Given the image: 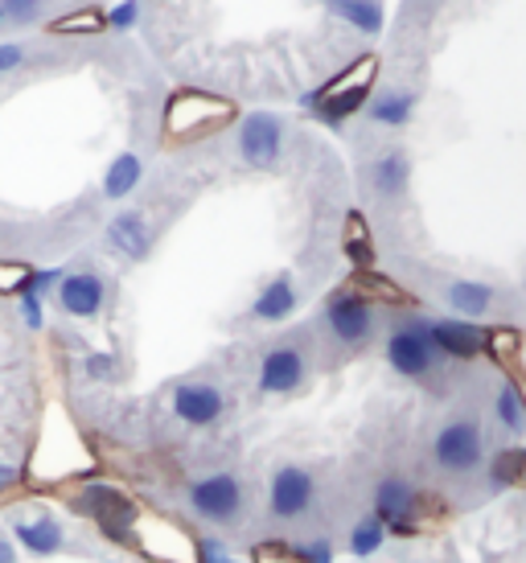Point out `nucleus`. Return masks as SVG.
I'll return each instance as SVG.
<instances>
[{
	"label": "nucleus",
	"mask_w": 526,
	"mask_h": 563,
	"mask_svg": "<svg viewBox=\"0 0 526 563\" xmlns=\"http://www.w3.org/2000/svg\"><path fill=\"white\" fill-rule=\"evenodd\" d=\"M234 120V103L210 91H177L165 108V136L169 141H198Z\"/></svg>",
	"instance_id": "f257e3e1"
},
{
	"label": "nucleus",
	"mask_w": 526,
	"mask_h": 563,
	"mask_svg": "<svg viewBox=\"0 0 526 563\" xmlns=\"http://www.w3.org/2000/svg\"><path fill=\"white\" fill-rule=\"evenodd\" d=\"M374 75H379V58L366 54V58H358L346 75H338V79L326 82L317 95H309V108H317V115H321L326 124H341V120H350V115L371 99Z\"/></svg>",
	"instance_id": "f03ea898"
},
{
	"label": "nucleus",
	"mask_w": 526,
	"mask_h": 563,
	"mask_svg": "<svg viewBox=\"0 0 526 563\" xmlns=\"http://www.w3.org/2000/svg\"><path fill=\"white\" fill-rule=\"evenodd\" d=\"M243 506H248V494H243V482L234 473H210V477H198L189 485V510L210 527L239 522Z\"/></svg>",
	"instance_id": "7ed1b4c3"
},
{
	"label": "nucleus",
	"mask_w": 526,
	"mask_h": 563,
	"mask_svg": "<svg viewBox=\"0 0 526 563\" xmlns=\"http://www.w3.org/2000/svg\"><path fill=\"white\" fill-rule=\"evenodd\" d=\"M387 362H391V371H399V375H407V378L432 375L436 362H440V350L432 345V333H428V321H424V317H407V321L391 333Z\"/></svg>",
	"instance_id": "20e7f679"
},
{
	"label": "nucleus",
	"mask_w": 526,
	"mask_h": 563,
	"mask_svg": "<svg viewBox=\"0 0 526 563\" xmlns=\"http://www.w3.org/2000/svg\"><path fill=\"white\" fill-rule=\"evenodd\" d=\"M128 543H136V548L156 563H198V539H194L186 527L169 522V518L140 515Z\"/></svg>",
	"instance_id": "39448f33"
},
{
	"label": "nucleus",
	"mask_w": 526,
	"mask_h": 563,
	"mask_svg": "<svg viewBox=\"0 0 526 563\" xmlns=\"http://www.w3.org/2000/svg\"><path fill=\"white\" fill-rule=\"evenodd\" d=\"M485 456V440H481V428L473 420H449L432 440V461L440 473H473Z\"/></svg>",
	"instance_id": "423d86ee"
},
{
	"label": "nucleus",
	"mask_w": 526,
	"mask_h": 563,
	"mask_svg": "<svg viewBox=\"0 0 526 563\" xmlns=\"http://www.w3.org/2000/svg\"><path fill=\"white\" fill-rule=\"evenodd\" d=\"M374 518L387 527V534L412 539L419 534V494L407 477H383L374 485Z\"/></svg>",
	"instance_id": "0eeeda50"
},
{
	"label": "nucleus",
	"mask_w": 526,
	"mask_h": 563,
	"mask_svg": "<svg viewBox=\"0 0 526 563\" xmlns=\"http://www.w3.org/2000/svg\"><path fill=\"white\" fill-rule=\"evenodd\" d=\"M317 501V482H313L309 470L300 465H280L272 473V485H267V515L276 522H296L305 518Z\"/></svg>",
	"instance_id": "6e6552de"
},
{
	"label": "nucleus",
	"mask_w": 526,
	"mask_h": 563,
	"mask_svg": "<svg viewBox=\"0 0 526 563\" xmlns=\"http://www.w3.org/2000/svg\"><path fill=\"white\" fill-rule=\"evenodd\" d=\"M75 510H83L87 518H95L108 539H132V527H136V501L120 494V489H111V485H87L83 494H78Z\"/></svg>",
	"instance_id": "1a4fd4ad"
},
{
	"label": "nucleus",
	"mask_w": 526,
	"mask_h": 563,
	"mask_svg": "<svg viewBox=\"0 0 526 563\" xmlns=\"http://www.w3.org/2000/svg\"><path fill=\"white\" fill-rule=\"evenodd\" d=\"M284 148V120L272 111H251L239 124V157L251 169H272Z\"/></svg>",
	"instance_id": "9d476101"
},
{
	"label": "nucleus",
	"mask_w": 526,
	"mask_h": 563,
	"mask_svg": "<svg viewBox=\"0 0 526 563\" xmlns=\"http://www.w3.org/2000/svg\"><path fill=\"white\" fill-rule=\"evenodd\" d=\"M326 321L341 345H366L374 333V305L350 288V292H338L326 305Z\"/></svg>",
	"instance_id": "9b49d317"
},
{
	"label": "nucleus",
	"mask_w": 526,
	"mask_h": 563,
	"mask_svg": "<svg viewBox=\"0 0 526 563\" xmlns=\"http://www.w3.org/2000/svg\"><path fill=\"white\" fill-rule=\"evenodd\" d=\"M54 297H58L66 317L91 321L108 305V284H103L99 272H66L63 280H58V288H54Z\"/></svg>",
	"instance_id": "f8f14e48"
},
{
	"label": "nucleus",
	"mask_w": 526,
	"mask_h": 563,
	"mask_svg": "<svg viewBox=\"0 0 526 563\" xmlns=\"http://www.w3.org/2000/svg\"><path fill=\"white\" fill-rule=\"evenodd\" d=\"M227 411V395L218 391L215 383H177L173 391V416L189 428H210L222 420Z\"/></svg>",
	"instance_id": "ddd939ff"
},
{
	"label": "nucleus",
	"mask_w": 526,
	"mask_h": 563,
	"mask_svg": "<svg viewBox=\"0 0 526 563\" xmlns=\"http://www.w3.org/2000/svg\"><path fill=\"white\" fill-rule=\"evenodd\" d=\"M17 543L37 555V560H50V555H63L66 551V527L54 515H33V518H17L13 522Z\"/></svg>",
	"instance_id": "4468645a"
},
{
	"label": "nucleus",
	"mask_w": 526,
	"mask_h": 563,
	"mask_svg": "<svg viewBox=\"0 0 526 563\" xmlns=\"http://www.w3.org/2000/svg\"><path fill=\"white\" fill-rule=\"evenodd\" d=\"M305 383V354L293 345H276L260 366V391L263 395H288Z\"/></svg>",
	"instance_id": "2eb2a0df"
},
{
	"label": "nucleus",
	"mask_w": 526,
	"mask_h": 563,
	"mask_svg": "<svg viewBox=\"0 0 526 563\" xmlns=\"http://www.w3.org/2000/svg\"><path fill=\"white\" fill-rule=\"evenodd\" d=\"M428 333H432V345L440 350V358L445 354L449 358H478L481 350H485V329L473 325V321H461V317L428 321Z\"/></svg>",
	"instance_id": "dca6fc26"
},
{
	"label": "nucleus",
	"mask_w": 526,
	"mask_h": 563,
	"mask_svg": "<svg viewBox=\"0 0 526 563\" xmlns=\"http://www.w3.org/2000/svg\"><path fill=\"white\" fill-rule=\"evenodd\" d=\"M108 243L120 251L124 260L140 264V260L153 251V231H149V219H144V214H136V210L116 214V219L108 222Z\"/></svg>",
	"instance_id": "f3484780"
},
{
	"label": "nucleus",
	"mask_w": 526,
	"mask_h": 563,
	"mask_svg": "<svg viewBox=\"0 0 526 563\" xmlns=\"http://www.w3.org/2000/svg\"><path fill=\"white\" fill-rule=\"evenodd\" d=\"M407 181H412V161H407L403 148H391V153H383V157L374 161V169H371L374 194H383V198H399L403 189H407Z\"/></svg>",
	"instance_id": "a211bd4d"
},
{
	"label": "nucleus",
	"mask_w": 526,
	"mask_h": 563,
	"mask_svg": "<svg viewBox=\"0 0 526 563\" xmlns=\"http://www.w3.org/2000/svg\"><path fill=\"white\" fill-rule=\"evenodd\" d=\"M296 309V284L293 276H276L272 284H263V292L251 305L255 321H284Z\"/></svg>",
	"instance_id": "6ab92c4d"
},
{
	"label": "nucleus",
	"mask_w": 526,
	"mask_h": 563,
	"mask_svg": "<svg viewBox=\"0 0 526 563\" xmlns=\"http://www.w3.org/2000/svg\"><path fill=\"white\" fill-rule=\"evenodd\" d=\"M449 305H452V313H461V321L485 317L490 309H494V288H490V284H478V280H452Z\"/></svg>",
	"instance_id": "aec40b11"
},
{
	"label": "nucleus",
	"mask_w": 526,
	"mask_h": 563,
	"mask_svg": "<svg viewBox=\"0 0 526 563\" xmlns=\"http://www.w3.org/2000/svg\"><path fill=\"white\" fill-rule=\"evenodd\" d=\"M140 177H144V165H140L136 153H120L108 165V173H103V198H111V202L128 198L140 186Z\"/></svg>",
	"instance_id": "412c9836"
},
{
	"label": "nucleus",
	"mask_w": 526,
	"mask_h": 563,
	"mask_svg": "<svg viewBox=\"0 0 526 563\" xmlns=\"http://www.w3.org/2000/svg\"><path fill=\"white\" fill-rule=\"evenodd\" d=\"M412 111H416V95L412 91H387L379 95L371 103V120L383 128H403L412 120Z\"/></svg>",
	"instance_id": "4be33fe9"
},
{
	"label": "nucleus",
	"mask_w": 526,
	"mask_h": 563,
	"mask_svg": "<svg viewBox=\"0 0 526 563\" xmlns=\"http://www.w3.org/2000/svg\"><path fill=\"white\" fill-rule=\"evenodd\" d=\"M329 13L350 21L354 30H366V33L383 30V4L379 0H329Z\"/></svg>",
	"instance_id": "5701e85b"
},
{
	"label": "nucleus",
	"mask_w": 526,
	"mask_h": 563,
	"mask_svg": "<svg viewBox=\"0 0 526 563\" xmlns=\"http://www.w3.org/2000/svg\"><path fill=\"white\" fill-rule=\"evenodd\" d=\"M383 543H387V527L374 515L358 518L354 531H350V555H354V560H371V555L383 551Z\"/></svg>",
	"instance_id": "b1692460"
},
{
	"label": "nucleus",
	"mask_w": 526,
	"mask_h": 563,
	"mask_svg": "<svg viewBox=\"0 0 526 563\" xmlns=\"http://www.w3.org/2000/svg\"><path fill=\"white\" fill-rule=\"evenodd\" d=\"M494 416L506 432H526V395L514 387V383H502L494 404Z\"/></svg>",
	"instance_id": "393cba45"
},
{
	"label": "nucleus",
	"mask_w": 526,
	"mask_h": 563,
	"mask_svg": "<svg viewBox=\"0 0 526 563\" xmlns=\"http://www.w3.org/2000/svg\"><path fill=\"white\" fill-rule=\"evenodd\" d=\"M354 292L362 300H371V305H374V300H387V305H412L399 284L383 280V276H374V272H362V276H358V280H354Z\"/></svg>",
	"instance_id": "a878e982"
},
{
	"label": "nucleus",
	"mask_w": 526,
	"mask_h": 563,
	"mask_svg": "<svg viewBox=\"0 0 526 563\" xmlns=\"http://www.w3.org/2000/svg\"><path fill=\"white\" fill-rule=\"evenodd\" d=\"M346 251H350L354 264H362V272H371V231H366L362 214L346 219Z\"/></svg>",
	"instance_id": "bb28decb"
},
{
	"label": "nucleus",
	"mask_w": 526,
	"mask_h": 563,
	"mask_svg": "<svg viewBox=\"0 0 526 563\" xmlns=\"http://www.w3.org/2000/svg\"><path fill=\"white\" fill-rule=\"evenodd\" d=\"M518 350H523V338H518L514 329H485V354H490L494 362L514 366Z\"/></svg>",
	"instance_id": "cd10ccee"
},
{
	"label": "nucleus",
	"mask_w": 526,
	"mask_h": 563,
	"mask_svg": "<svg viewBox=\"0 0 526 563\" xmlns=\"http://www.w3.org/2000/svg\"><path fill=\"white\" fill-rule=\"evenodd\" d=\"M514 482H523V449L494 456V465H490V485L494 489H506Z\"/></svg>",
	"instance_id": "c85d7f7f"
},
{
	"label": "nucleus",
	"mask_w": 526,
	"mask_h": 563,
	"mask_svg": "<svg viewBox=\"0 0 526 563\" xmlns=\"http://www.w3.org/2000/svg\"><path fill=\"white\" fill-rule=\"evenodd\" d=\"M108 25L103 13H95V9H83V13H70L63 21H50V30L54 33H99Z\"/></svg>",
	"instance_id": "c756f323"
},
{
	"label": "nucleus",
	"mask_w": 526,
	"mask_h": 563,
	"mask_svg": "<svg viewBox=\"0 0 526 563\" xmlns=\"http://www.w3.org/2000/svg\"><path fill=\"white\" fill-rule=\"evenodd\" d=\"M30 264H9V260H0V292H9V297H21V288L30 280Z\"/></svg>",
	"instance_id": "7c9ffc66"
},
{
	"label": "nucleus",
	"mask_w": 526,
	"mask_h": 563,
	"mask_svg": "<svg viewBox=\"0 0 526 563\" xmlns=\"http://www.w3.org/2000/svg\"><path fill=\"white\" fill-rule=\"evenodd\" d=\"M0 13H4V21L30 25V21L42 16V0H0Z\"/></svg>",
	"instance_id": "2f4dec72"
},
{
	"label": "nucleus",
	"mask_w": 526,
	"mask_h": 563,
	"mask_svg": "<svg viewBox=\"0 0 526 563\" xmlns=\"http://www.w3.org/2000/svg\"><path fill=\"white\" fill-rule=\"evenodd\" d=\"M17 305H21V321L30 329L46 325V300L42 297H30V292H25V297H17Z\"/></svg>",
	"instance_id": "473e14b6"
},
{
	"label": "nucleus",
	"mask_w": 526,
	"mask_h": 563,
	"mask_svg": "<svg viewBox=\"0 0 526 563\" xmlns=\"http://www.w3.org/2000/svg\"><path fill=\"white\" fill-rule=\"evenodd\" d=\"M198 563H243V560H234L231 551L222 548L218 539L206 534V539H198Z\"/></svg>",
	"instance_id": "72a5a7b5"
},
{
	"label": "nucleus",
	"mask_w": 526,
	"mask_h": 563,
	"mask_svg": "<svg viewBox=\"0 0 526 563\" xmlns=\"http://www.w3.org/2000/svg\"><path fill=\"white\" fill-rule=\"evenodd\" d=\"M296 555H300V563H333V543L329 539H313V543H300Z\"/></svg>",
	"instance_id": "f704fd0d"
},
{
	"label": "nucleus",
	"mask_w": 526,
	"mask_h": 563,
	"mask_svg": "<svg viewBox=\"0 0 526 563\" xmlns=\"http://www.w3.org/2000/svg\"><path fill=\"white\" fill-rule=\"evenodd\" d=\"M83 371L91 378H116V358L111 354H91V358L83 362Z\"/></svg>",
	"instance_id": "c9c22d12"
},
{
	"label": "nucleus",
	"mask_w": 526,
	"mask_h": 563,
	"mask_svg": "<svg viewBox=\"0 0 526 563\" xmlns=\"http://www.w3.org/2000/svg\"><path fill=\"white\" fill-rule=\"evenodd\" d=\"M136 0H124V4H116V9H111L108 16H103V21H108V25H116V30H128V25H132V21H136Z\"/></svg>",
	"instance_id": "e433bc0d"
},
{
	"label": "nucleus",
	"mask_w": 526,
	"mask_h": 563,
	"mask_svg": "<svg viewBox=\"0 0 526 563\" xmlns=\"http://www.w3.org/2000/svg\"><path fill=\"white\" fill-rule=\"evenodd\" d=\"M21 477H25V470H21V465H13V461H0V494L17 489V485H21Z\"/></svg>",
	"instance_id": "4c0bfd02"
},
{
	"label": "nucleus",
	"mask_w": 526,
	"mask_h": 563,
	"mask_svg": "<svg viewBox=\"0 0 526 563\" xmlns=\"http://www.w3.org/2000/svg\"><path fill=\"white\" fill-rule=\"evenodd\" d=\"M21 63H25V49L17 46V42H9V46H0V75H4V70H17Z\"/></svg>",
	"instance_id": "58836bf2"
},
{
	"label": "nucleus",
	"mask_w": 526,
	"mask_h": 563,
	"mask_svg": "<svg viewBox=\"0 0 526 563\" xmlns=\"http://www.w3.org/2000/svg\"><path fill=\"white\" fill-rule=\"evenodd\" d=\"M0 563H17V548L9 539H0Z\"/></svg>",
	"instance_id": "ea45409f"
},
{
	"label": "nucleus",
	"mask_w": 526,
	"mask_h": 563,
	"mask_svg": "<svg viewBox=\"0 0 526 563\" xmlns=\"http://www.w3.org/2000/svg\"><path fill=\"white\" fill-rule=\"evenodd\" d=\"M523 482H526V449H523Z\"/></svg>",
	"instance_id": "a19ab883"
},
{
	"label": "nucleus",
	"mask_w": 526,
	"mask_h": 563,
	"mask_svg": "<svg viewBox=\"0 0 526 563\" xmlns=\"http://www.w3.org/2000/svg\"><path fill=\"white\" fill-rule=\"evenodd\" d=\"M0 25H4V13H0Z\"/></svg>",
	"instance_id": "79ce46f5"
},
{
	"label": "nucleus",
	"mask_w": 526,
	"mask_h": 563,
	"mask_svg": "<svg viewBox=\"0 0 526 563\" xmlns=\"http://www.w3.org/2000/svg\"><path fill=\"white\" fill-rule=\"evenodd\" d=\"M108 563H116V560H108Z\"/></svg>",
	"instance_id": "37998d69"
}]
</instances>
